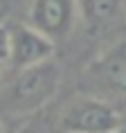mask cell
Here are the masks:
<instances>
[{
	"instance_id": "cell-2",
	"label": "cell",
	"mask_w": 126,
	"mask_h": 133,
	"mask_svg": "<svg viewBox=\"0 0 126 133\" xmlns=\"http://www.w3.org/2000/svg\"><path fill=\"white\" fill-rule=\"evenodd\" d=\"M61 133H117L122 129L119 113L99 97H74L59 115Z\"/></svg>"
},
{
	"instance_id": "cell-7",
	"label": "cell",
	"mask_w": 126,
	"mask_h": 133,
	"mask_svg": "<svg viewBox=\"0 0 126 133\" xmlns=\"http://www.w3.org/2000/svg\"><path fill=\"white\" fill-rule=\"evenodd\" d=\"M9 59V27L0 25V65H7Z\"/></svg>"
},
{
	"instance_id": "cell-4",
	"label": "cell",
	"mask_w": 126,
	"mask_h": 133,
	"mask_svg": "<svg viewBox=\"0 0 126 133\" xmlns=\"http://www.w3.org/2000/svg\"><path fill=\"white\" fill-rule=\"evenodd\" d=\"M52 54H54V43L34 27H29L27 23H18L9 27L7 65H11V70L45 63L52 59Z\"/></svg>"
},
{
	"instance_id": "cell-8",
	"label": "cell",
	"mask_w": 126,
	"mask_h": 133,
	"mask_svg": "<svg viewBox=\"0 0 126 133\" xmlns=\"http://www.w3.org/2000/svg\"><path fill=\"white\" fill-rule=\"evenodd\" d=\"M18 133H54V131L47 126V122H36V119H32V122H27Z\"/></svg>"
},
{
	"instance_id": "cell-5",
	"label": "cell",
	"mask_w": 126,
	"mask_h": 133,
	"mask_svg": "<svg viewBox=\"0 0 126 133\" xmlns=\"http://www.w3.org/2000/svg\"><path fill=\"white\" fill-rule=\"evenodd\" d=\"M88 79L104 92H126V41L113 45L88 65Z\"/></svg>"
},
{
	"instance_id": "cell-10",
	"label": "cell",
	"mask_w": 126,
	"mask_h": 133,
	"mask_svg": "<svg viewBox=\"0 0 126 133\" xmlns=\"http://www.w3.org/2000/svg\"><path fill=\"white\" fill-rule=\"evenodd\" d=\"M0 133H5V129H2V124H0Z\"/></svg>"
},
{
	"instance_id": "cell-11",
	"label": "cell",
	"mask_w": 126,
	"mask_h": 133,
	"mask_svg": "<svg viewBox=\"0 0 126 133\" xmlns=\"http://www.w3.org/2000/svg\"><path fill=\"white\" fill-rule=\"evenodd\" d=\"M117 133H126V131H124V129H119V131H117Z\"/></svg>"
},
{
	"instance_id": "cell-9",
	"label": "cell",
	"mask_w": 126,
	"mask_h": 133,
	"mask_svg": "<svg viewBox=\"0 0 126 133\" xmlns=\"http://www.w3.org/2000/svg\"><path fill=\"white\" fill-rule=\"evenodd\" d=\"M2 77H5V65H0V84H2Z\"/></svg>"
},
{
	"instance_id": "cell-3",
	"label": "cell",
	"mask_w": 126,
	"mask_h": 133,
	"mask_svg": "<svg viewBox=\"0 0 126 133\" xmlns=\"http://www.w3.org/2000/svg\"><path fill=\"white\" fill-rule=\"evenodd\" d=\"M79 21V0H32L27 9V25L59 43L72 34Z\"/></svg>"
},
{
	"instance_id": "cell-1",
	"label": "cell",
	"mask_w": 126,
	"mask_h": 133,
	"mask_svg": "<svg viewBox=\"0 0 126 133\" xmlns=\"http://www.w3.org/2000/svg\"><path fill=\"white\" fill-rule=\"evenodd\" d=\"M61 86V68L52 59L38 65L18 68L2 77L0 84V115L27 117L52 102Z\"/></svg>"
},
{
	"instance_id": "cell-6",
	"label": "cell",
	"mask_w": 126,
	"mask_h": 133,
	"mask_svg": "<svg viewBox=\"0 0 126 133\" xmlns=\"http://www.w3.org/2000/svg\"><path fill=\"white\" fill-rule=\"evenodd\" d=\"M79 18L92 34L106 32L126 18V0H79Z\"/></svg>"
}]
</instances>
